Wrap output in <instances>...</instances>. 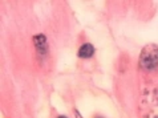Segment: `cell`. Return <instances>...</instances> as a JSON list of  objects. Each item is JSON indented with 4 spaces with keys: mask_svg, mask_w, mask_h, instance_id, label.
Here are the masks:
<instances>
[{
    "mask_svg": "<svg viewBox=\"0 0 158 118\" xmlns=\"http://www.w3.org/2000/svg\"><path fill=\"white\" fill-rule=\"evenodd\" d=\"M139 65L145 71H154L158 67V45L148 44L139 56Z\"/></svg>",
    "mask_w": 158,
    "mask_h": 118,
    "instance_id": "obj_1",
    "label": "cell"
},
{
    "mask_svg": "<svg viewBox=\"0 0 158 118\" xmlns=\"http://www.w3.org/2000/svg\"><path fill=\"white\" fill-rule=\"evenodd\" d=\"M33 44L35 48H36V52L39 56H43L45 57L47 53H48V44H47V37L44 35H36L33 36Z\"/></svg>",
    "mask_w": 158,
    "mask_h": 118,
    "instance_id": "obj_2",
    "label": "cell"
},
{
    "mask_svg": "<svg viewBox=\"0 0 158 118\" xmlns=\"http://www.w3.org/2000/svg\"><path fill=\"white\" fill-rule=\"evenodd\" d=\"M94 55V47L90 43H85L78 49V57L80 59H90Z\"/></svg>",
    "mask_w": 158,
    "mask_h": 118,
    "instance_id": "obj_3",
    "label": "cell"
},
{
    "mask_svg": "<svg viewBox=\"0 0 158 118\" xmlns=\"http://www.w3.org/2000/svg\"><path fill=\"white\" fill-rule=\"evenodd\" d=\"M74 114H76V118H82V117L80 116V113H78V110H74Z\"/></svg>",
    "mask_w": 158,
    "mask_h": 118,
    "instance_id": "obj_4",
    "label": "cell"
},
{
    "mask_svg": "<svg viewBox=\"0 0 158 118\" xmlns=\"http://www.w3.org/2000/svg\"><path fill=\"white\" fill-rule=\"evenodd\" d=\"M57 118H68V117H65V116H59Z\"/></svg>",
    "mask_w": 158,
    "mask_h": 118,
    "instance_id": "obj_5",
    "label": "cell"
},
{
    "mask_svg": "<svg viewBox=\"0 0 158 118\" xmlns=\"http://www.w3.org/2000/svg\"><path fill=\"white\" fill-rule=\"evenodd\" d=\"M97 118H102V117H97Z\"/></svg>",
    "mask_w": 158,
    "mask_h": 118,
    "instance_id": "obj_6",
    "label": "cell"
}]
</instances>
